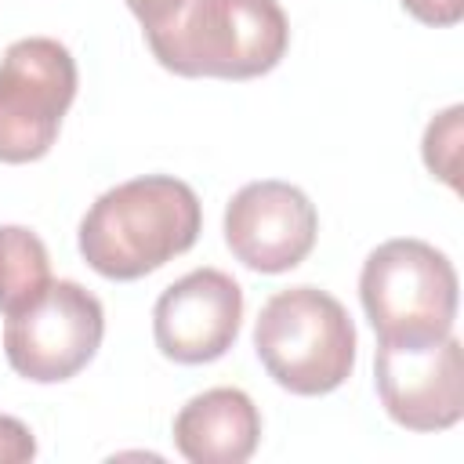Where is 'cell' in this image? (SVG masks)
<instances>
[{"instance_id":"6da1fadb","label":"cell","mask_w":464,"mask_h":464,"mask_svg":"<svg viewBox=\"0 0 464 464\" xmlns=\"http://www.w3.org/2000/svg\"><path fill=\"white\" fill-rule=\"evenodd\" d=\"M203 203L174 174H141L105 188L80 218V257L116 283L141 279L196 246Z\"/></svg>"},{"instance_id":"7a4b0ae2","label":"cell","mask_w":464,"mask_h":464,"mask_svg":"<svg viewBox=\"0 0 464 464\" xmlns=\"http://www.w3.org/2000/svg\"><path fill=\"white\" fill-rule=\"evenodd\" d=\"M141 33L152 58L188 80H254L272 72L290 47L279 0H181Z\"/></svg>"},{"instance_id":"3957f363","label":"cell","mask_w":464,"mask_h":464,"mask_svg":"<svg viewBox=\"0 0 464 464\" xmlns=\"http://www.w3.org/2000/svg\"><path fill=\"white\" fill-rule=\"evenodd\" d=\"M355 323L319 286L276 290L254 323V352L265 373L290 395H330L355 370Z\"/></svg>"},{"instance_id":"277c9868","label":"cell","mask_w":464,"mask_h":464,"mask_svg":"<svg viewBox=\"0 0 464 464\" xmlns=\"http://www.w3.org/2000/svg\"><path fill=\"white\" fill-rule=\"evenodd\" d=\"M359 301L377 344H435L453 334L460 301L457 268L424 239H384L362 261Z\"/></svg>"},{"instance_id":"5b68a950","label":"cell","mask_w":464,"mask_h":464,"mask_svg":"<svg viewBox=\"0 0 464 464\" xmlns=\"http://www.w3.org/2000/svg\"><path fill=\"white\" fill-rule=\"evenodd\" d=\"M76 58L54 36H22L0 58V163H36L76 98Z\"/></svg>"},{"instance_id":"8992f818","label":"cell","mask_w":464,"mask_h":464,"mask_svg":"<svg viewBox=\"0 0 464 464\" xmlns=\"http://www.w3.org/2000/svg\"><path fill=\"white\" fill-rule=\"evenodd\" d=\"M105 308L76 279L51 286L4 319V355L11 370L33 384H62L76 377L102 348Z\"/></svg>"},{"instance_id":"52a82bcc","label":"cell","mask_w":464,"mask_h":464,"mask_svg":"<svg viewBox=\"0 0 464 464\" xmlns=\"http://www.w3.org/2000/svg\"><path fill=\"white\" fill-rule=\"evenodd\" d=\"M373 388L406 431H446L464 417V348L450 334L435 344H377Z\"/></svg>"},{"instance_id":"ba28073f","label":"cell","mask_w":464,"mask_h":464,"mask_svg":"<svg viewBox=\"0 0 464 464\" xmlns=\"http://www.w3.org/2000/svg\"><path fill=\"white\" fill-rule=\"evenodd\" d=\"M225 246L250 272L279 276L297 268L319 236L315 203L290 181H246L225 207Z\"/></svg>"},{"instance_id":"9c48e42d","label":"cell","mask_w":464,"mask_h":464,"mask_svg":"<svg viewBox=\"0 0 464 464\" xmlns=\"http://www.w3.org/2000/svg\"><path fill=\"white\" fill-rule=\"evenodd\" d=\"M243 326V286L221 268H192L152 304V341L163 359L203 366L221 359Z\"/></svg>"},{"instance_id":"30bf717a","label":"cell","mask_w":464,"mask_h":464,"mask_svg":"<svg viewBox=\"0 0 464 464\" xmlns=\"http://www.w3.org/2000/svg\"><path fill=\"white\" fill-rule=\"evenodd\" d=\"M261 442V410L243 388H207L174 417V446L188 464H243Z\"/></svg>"},{"instance_id":"8fae6325","label":"cell","mask_w":464,"mask_h":464,"mask_svg":"<svg viewBox=\"0 0 464 464\" xmlns=\"http://www.w3.org/2000/svg\"><path fill=\"white\" fill-rule=\"evenodd\" d=\"M51 286L44 239L25 225H0V315H14Z\"/></svg>"},{"instance_id":"7c38bea8","label":"cell","mask_w":464,"mask_h":464,"mask_svg":"<svg viewBox=\"0 0 464 464\" xmlns=\"http://www.w3.org/2000/svg\"><path fill=\"white\" fill-rule=\"evenodd\" d=\"M460 141H464V105H450L439 116H431V123L424 127V141H420V156L424 167L446 181L453 192L460 188Z\"/></svg>"},{"instance_id":"4fadbf2b","label":"cell","mask_w":464,"mask_h":464,"mask_svg":"<svg viewBox=\"0 0 464 464\" xmlns=\"http://www.w3.org/2000/svg\"><path fill=\"white\" fill-rule=\"evenodd\" d=\"M33 457H36L33 431L18 417L0 413V464H22V460H33Z\"/></svg>"},{"instance_id":"5bb4252c","label":"cell","mask_w":464,"mask_h":464,"mask_svg":"<svg viewBox=\"0 0 464 464\" xmlns=\"http://www.w3.org/2000/svg\"><path fill=\"white\" fill-rule=\"evenodd\" d=\"M406 14H413L417 22L424 25H435V29H446V25H457L460 14H464V0H399Z\"/></svg>"},{"instance_id":"9a60e30c","label":"cell","mask_w":464,"mask_h":464,"mask_svg":"<svg viewBox=\"0 0 464 464\" xmlns=\"http://www.w3.org/2000/svg\"><path fill=\"white\" fill-rule=\"evenodd\" d=\"M178 4H181V0H127L130 14L141 22V29H149V25H156L160 18H167Z\"/></svg>"}]
</instances>
